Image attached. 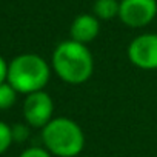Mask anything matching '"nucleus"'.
I'll list each match as a JSON object with an SVG mask.
<instances>
[{
	"label": "nucleus",
	"mask_w": 157,
	"mask_h": 157,
	"mask_svg": "<svg viewBox=\"0 0 157 157\" xmlns=\"http://www.w3.org/2000/svg\"><path fill=\"white\" fill-rule=\"evenodd\" d=\"M45 148L57 157H75L85 148V132L68 117H56L42 128Z\"/></svg>",
	"instance_id": "7ed1b4c3"
},
{
	"label": "nucleus",
	"mask_w": 157,
	"mask_h": 157,
	"mask_svg": "<svg viewBox=\"0 0 157 157\" xmlns=\"http://www.w3.org/2000/svg\"><path fill=\"white\" fill-rule=\"evenodd\" d=\"M100 33V22L94 14H78L69 28L71 40L88 45Z\"/></svg>",
	"instance_id": "0eeeda50"
},
{
	"label": "nucleus",
	"mask_w": 157,
	"mask_h": 157,
	"mask_svg": "<svg viewBox=\"0 0 157 157\" xmlns=\"http://www.w3.org/2000/svg\"><path fill=\"white\" fill-rule=\"evenodd\" d=\"M11 129H13V140L23 142V140H26L28 136H29V129H28V126H25V125H16V126H13Z\"/></svg>",
	"instance_id": "f8f14e48"
},
{
	"label": "nucleus",
	"mask_w": 157,
	"mask_h": 157,
	"mask_svg": "<svg viewBox=\"0 0 157 157\" xmlns=\"http://www.w3.org/2000/svg\"><path fill=\"white\" fill-rule=\"evenodd\" d=\"M157 16V0H120L119 19L129 28H143Z\"/></svg>",
	"instance_id": "20e7f679"
},
{
	"label": "nucleus",
	"mask_w": 157,
	"mask_h": 157,
	"mask_svg": "<svg viewBox=\"0 0 157 157\" xmlns=\"http://www.w3.org/2000/svg\"><path fill=\"white\" fill-rule=\"evenodd\" d=\"M52 69L63 82L80 85L93 75L94 59L86 45L69 39L56 46L52 52Z\"/></svg>",
	"instance_id": "f257e3e1"
},
{
	"label": "nucleus",
	"mask_w": 157,
	"mask_h": 157,
	"mask_svg": "<svg viewBox=\"0 0 157 157\" xmlns=\"http://www.w3.org/2000/svg\"><path fill=\"white\" fill-rule=\"evenodd\" d=\"M128 59L140 69H157V34L137 36L128 46Z\"/></svg>",
	"instance_id": "423d86ee"
},
{
	"label": "nucleus",
	"mask_w": 157,
	"mask_h": 157,
	"mask_svg": "<svg viewBox=\"0 0 157 157\" xmlns=\"http://www.w3.org/2000/svg\"><path fill=\"white\" fill-rule=\"evenodd\" d=\"M120 0H96L93 5V14L99 20H111L119 17Z\"/></svg>",
	"instance_id": "6e6552de"
},
{
	"label": "nucleus",
	"mask_w": 157,
	"mask_h": 157,
	"mask_svg": "<svg viewBox=\"0 0 157 157\" xmlns=\"http://www.w3.org/2000/svg\"><path fill=\"white\" fill-rule=\"evenodd\" d=\"M54 103L48 93L37 91L28 94L23 103V117L34 128H45L52 120Z\"/></svg>",
	"instance_id": "39448f33"
},
{
	"label": "nucleus",
	"mask_w": 157,
	"mask_h": 157,
	"mask_svg": "<svg viewBox=\"0 0 157 157\" xmlns=\"http://www.w3.org/2000/svg\"><path fill=\"white\" fill-rule=\"evenodd\" d=\"M51 155L52 154L46 148H40V146H31L20 154V157H51Z\"/></svg>",
	"instance_id": "9b49d317"
},
{
	"label": "nucleus",
	"mask_w": 157,
	"mask_h": 157,
	"mask_svg": "<svg viewBox=\"0 0 157 157\" xmlns=\"http://www.w3.org/2000/svg\"><path fill=\"white\" fill-rule=\"evenodd\" d=\"M51 75L49 65L37 54H20L8 66V83L23 94L43 91Z\"/></svg>",
	"instance_id": "f03ea898"
},
{
	"label": "nucleus",
	"mask_w": 157,
	"mask_h": 157,
	"mask_svg": "<svg viewBox=\"0 0 157 157\" xmlns=\"http://www.w3.org/2000/svg\"><path fill=\"white\" fill-rule=\"evenodd\" d=\"M17 99V91L8 83H0V109H10Z\"/></svg>",
	"instance_id": "1a4fd4ad"
},
{
	"label": "nucleus",
	"mask_w": 157,
	"mask_h": 157,
	"mask_svg": "<svg viewBox=\"0 0 157 157\" xmlns=\"http://www.w3.org/2000/svg\"><path fill=\"white\" fill-rule=\"evenodd\" d=\"M8 63L5 62V59L0 56V83H3L8 80Z\"/></svg>",
	"instance_id": "ddd939ff"
},
{
	"label": "nucleus",
	"mask_w": 157,
	"mask_h": 157,
	"mask_svg": "<svg viewBox=\"0 0 157 157\" xmlns=\"http://www.w3.org/2000/svg\"><path fill=\"white\" fill-rule=\"evenodd\" d=\"M13 143V129L6 123L0 122V154H3Z\"/></svg>",
	"instance_id": "9d476101"
}]
</instances>
